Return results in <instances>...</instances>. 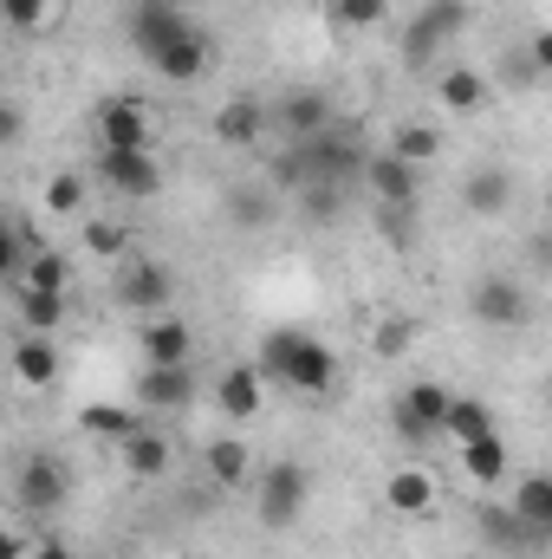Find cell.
I'll use <instances>...</instances> for the list:
<instances>
[{
	"mask_svg": "<svg viewBox=\"0 0 552 559\" xmlns=\"http://www.w3.org/2000/svg\"><path fill=\"white\" fill-rule=\"evenodd\" d=\"M364 163H371L364 131H351V124L338 118V124H325L319 138L286 143L274 156V169H267V182H274L279 195H299V189H351V182H364Z\"/></svg>",
	"mask_w": 552,
	"mask_h": 559,
	"instance_id": "cell-1",
	"label": "cell"
},
{
	"mask_svg": "<svg viewBox=\"0 0 552 559\" xmlns=\"http://www.w3.org/2000/svg\"><path fill=\"white\" fill-rule=\"evenodd\" d=\"M261 378L279 384V391H299V397H325L332 384H338V352L332 345H319L312 332H292V325H279L261 338Z\"/></svg>",
	"mask_w": 552,
	"mask_h": 559,
	"instance_id": "cell-2",
	"label": "cell"
},
{
	"mask_svg": "<svg viewBox=\"0 0 552 559\" xmlns=\"http://www.w3.org/2000/svg\"><path fill=\"white\" fill-rule=\"evenodd\" d=\"M305 501H312V468H305V462L279 455V462L261 468V488H254V514H261V527L286 534V527L305 514Z\"/></svg>",
	"mask_w": 552,
	"mask_h": 559,
	"instance_id": "cell-3",
	"label": "cell"
},
{
	"mask_svg": "<svg viewBox=\"0 0 552 559\" xmlns=\"http://www.w3.org/2000/svg\"><path fill=\"white\" fill-rule=\"evenodd\" d=\"M72 501V468L52 455V449H33L20 468H13V508L20 514H59Z\"/></svg>",
	"mask_w": 552,
	"mask_h": 559,
	"instance_id": "cell-4",
	"label": "cell"
},
{
	"mask_svg": "<svg viewBox=\"0 0 552 559\" xmlns=\"http://www.w3.org/2000/svg\"><path fill=\"white\" fill-rule=\"evenodd\" d=\"M448 404H455V391H442V384H429V378H416L410 391L397 397V442L404 449H429V442H442L448 436Z\"/></svg>",
	"mask_w": 552,
	"mask_h": 559,
	"instance_id": "cell-5",
	"label": "cell"
},
{
	"mask_svg": "<svg viewBox=\"0 0 552 559\" xmlns=\"http://www.w3.org/2000/svg\"><path fill=\"white\" fill-rule=\"evenodd\" d=\"M92 176L105 182V195H124V202L163 195V163H156V150H98V156H92Z\"/></svg>",
	"mask_w": 552,
	"mask_h": 559,
	"instance_id": "cell-6",
	"label": "cell"
},
{
	"mask_svg": "<svg viewBox=\"0 0 552 559\" xmlns=\"http://www.w3.org/2000/svg\"><path fill=\"white\" fill-rule=\"evenodd\" d=\"M468 312H475L488 332H520V325L533 319V293L514 274H481L475 293H468Z\"/></svg>",
	"mask_w": 552,
	"mask_h": 559,
	"instance_id": "cell-7",
	"label": "cell"
},
{
	"mask_svg": "<svg viewBox=\"0 0 552 559\" xmlns=\"http://www.w3.org/2000/svg\"><path fill=\"white\" fill-rule=\"evenodd\" d=\"M92 138H98V150H156V118L137 98H105L92 118Z\"/></svg>",
	"mask_w": 552,
	"mask_h": 559,
	"instance_id": "cell-8",
	"label": "cell"
},
{
	"mask_svg": "<svg viewBox=\"0 0 552 559\" xmlns=\"http://www.w3.org/2000/svg\"><path fill=\"white\" fill-rule=\"evenodd\" d=\"M111 293H118V306L156 319V312H169V299H176V274H169L163 261H124L118 280H111Z\"/></svg>",
	"mask_w": 552,
	"mask_h": 559,
	"instance_id": "cell-9",
	"label": "cell"
},
{
	"mask_svg": "<svg viewBox=\"0 0 552 559\" xmlns=\"http://www.w3.org/2000/svg\"><path fill=\"white\" fill-rule=\"evenodd\" d=\"M461 26H468V7H435V0H422V13L404 26V59H410V66H435V52H442L448 39H461Z\"/></svg>",
	"mask_w": 552,
	"mask_h": 559,
	"instance_id": "cell-10",
	"label": "cell"
},
{
	"mask_svg": "<svg viewBox=\"0 0 552 559\" xmlns=\"http://www.w3.org/2000/svg\"><path fill=\"white\" fill-rule=\"evenodd\" d=\"M195 404V371L189 365H143L137 371V411L149 417H176Z\"/></svg>",
	"mask_w": 552,
	"mask_h": 559,
	"instance_id": "cell-11",
	"label": "cell"
},
{
	"mask_svg": "<svg viewBox=\"0 0 552 559\" xmlns=\"http://www.w3.org/2000/svg\"><path fill=\"white\" fill-rule=\"evenodd\" d=\"M124 26H131V46H137L143 59H156V52H163L169 39H182V33H195V20H189V13H182L176 0H137Z\"/></svg>",
	"mask_w": 552,
	"mask_h": 559,
	"instance_id": "cell-12",
	"label": "cell"
},
{
	"mask_svg": "<svg viewBox=\"0 0 552 559\" xmlns=\"http://www.w3.org/2000/svg\"><path fill=\"white\" fill-rule=\"evenodd\" d=\"M325 124H338V111H332V98H325V92L299 85V92H286V98H274V131H279L286 143L319 138Z\"/></svg>",
	"mask_w": 552,
	"mask_h": 559,
	"instance_id": "cell-13",
	"label": "cell"
},
{
	"mask_svg": "<svg viewBox=\"0 0 552 559\" xmlns=\"http://www.w3.org/2000/svg\"><path fill=\"white\" fill-rule=\"evenodd\" d=\"M208 131H215V143H228V150H261V138L274 131V105H261V98H228V105L208 118Z\"/></svg>",
	"mask_w": 552,
	"mask_h": 559,
	"instance_id": "cell-14",
	"label": "cell"
},
{
	"mask_svg": "<svg viewBox=\"0 0 552 559\" xmlns=\"http://www.w3.org/2000/svg\"><path fill=\"white\" fill-rule=\"evenodd\" d=\"M163 85H195V79H208V66H215V46L202 39V33H182V39H169L156 59H143Z\"/></svg>",
	"mask_w": 552,
	"mask_h": 559,
	"instance_id": "cell-15",
	"label": "cell"
},
{
	"mask_svg": "<svg viewBox=\"0 0 552 559\" xmlns=\"http://www.w3.org/2000/svg\"><path fill=\"white\" fill-rule=\"evenodd\" d=\"M507 202H514V169H501V163H475V169L461 176V209H468V215L494 222V215H507Z\"/></svg>",
	"mask_w": 552,
	"mask_h": 559,
	"instance_id": "cell-16",
	"label": "cell"
},
{
	"mask_svg": "<svg viewBox=\"0 0 552 559\" xmlns=\"http://www.w3.org/2000/svg\"><path fill=\"white\" fill-rule=\"evenodd\" d=\"M364 189H371L377 202H422V169L404 163L397 150H371V163H364Z\"/></svg>",
	"mask_w": 552,
	"mask_h": 559,
	"instance_id": "cell-17",
	"label": "cell"
},
{
	"mask_svg": "<svg viewBox=\"0 0 552 559\" xmlns=\"http://www.w3.org/2000/svg\"><path fill=\"white\" fill-rule=\"evenodd\" d=\"M261 397H267L261 365H228V371L215 378V404H221V417L228 423H254L261 417Z\"/></svg>",
	"mask_w": 552,
	"mask_h": 559,
	"instance_id": "cell-18",
	"label": "cell"
},
{
	"mask_svg": "<svg viewBox=\"0 0 552 559\" xmlns=\"http://www.w3.org/2000/svg\"><path fill=\"white\" fill-rule=\"evenodd\" d=\"M514 514H520V527L540 540V554L552 547V475L547 468H533V475H520V488H514V501H507Z\"/></svg>",
	"mask_w": 552,
	"mask_h": 559,
	"instance_id": "cell-19",
	"label": "cell"
},
{
	"mask_svg": "<svg viewBox=\"0 0 552 559\" xmlns=\"http://www.w3.org/2000/svg\"><path fill=\"white\" fill-rule=\"evenodd\" d=\"M189 325L176 319V312H156V319H143V332H137V352H143V365H189Z\"/></svg>",
	"mask_w": 552,
	"mask_h": 559,
	"instance_id": "cell-20",
	"label": "cell"
},
{
	"mask_svg": "<svg viewBox=\"0 0 552 559\" xmlns=\"http://www.w3.org/2000/svg\"><path fill=\"white\" fill-rule=\"evenodd\" d=\"M202 468H208L215 488H248V475H254V449H248L241 436H208V442H202Z\"/></svg>",
	"mask_w": 552,
	"mask_h": 559,
	"instance_id": "cell-21",
	"label": "cell"
},
{
	"mask_svg": "<svg viewBox=\"0 0 552 559\" xmlns=\"http://www.w3.org/2000/svg\"><path fill=\"white\" fill-rule=\"evenodd\" d=\"M13 378H20L26 391H46V384L59 378V345H52L46 332H20V338H13Z\"/></svg>",
	"mask_w": 552,
	"mask_h": 559,
	"instance_id": "cell-22",
	"label": "cell"
},
{
	"mask_svg": "<svg viewBox=\"0 0 552 559\" xmlns=\"http://www.w3.org/2000/svg\"><path fill=\"white\" fill-rule=\"evenodd\" d=\"M274 215H279V189L274 182L254 176V182H235V189H228V222H235V228H267Z\"/></svg>",
	"mask_w": 552,
	"mask_h": 559,
	"instance_id": "cell-23",
	"label": "cell"
},
{
	"mask_svg": "<svg viewBox=\"0 0 552 559\" xmlns=\"http://www.w3.org/2000/svg\"><path fill=\"white\" fill-rule=\"evenodd\" d=\"M435 98H442V111L468 118V111L488 105V72H475V66H448V72L435 79Z\"/></svg>",
	"mask_w": 552,
	"mask_h": 559,
	"instance_id": "cell-24",
	"label": "cell"
},
{
	"mask_svg": "<svg viewBox=\"0 0 552 559\" xmlns=\"http://www.w3.org/2000/svg\"><path fill=\"white\" fill-rule=\"evenodd\" d=\"M118 449H124V468H131L137 481H163V475H169V462H176L169 436H156L149 423H143L137 436H131V442H118Z\"/></svg>",
	"mask_w": 552,
	"mask_h": 559,
	"instance_id": "cell-25",
	"label": "cell"
},
{
	"mask_svg": "<svg viewBox=\"0 0 552 559\" xmlns=\"http://www.w3.org/2000/svg\"><path fill=\"white\" fill-rule=\"evenodd\" d=\"M461 475H468L475 488H501V481H507V442H501V436L461 442Z\"/></svg>",
	"mask_w": 552,
	"mask_h": 559,
	"instance_id": "cell-26",
	"label": "cell"
},
{
	"mask_svg": "<svg viewBox=\"0 0 552 559\" xmlns=\"http://www.w3.org/2000/svg\"><path fill=\"white\" fill-rule=\"evenodd\" d=\"M13 319H20V332H59L65 325V293H33V286H20L13 293Z\"/></svg>",
	"mask_w": 552,
	"mask_h": 559,
	"instance_id": "cell-27",
	"label": "cell"
},
{
	"mask_svg": "<svg viewBox=\"0 0 552 559\" xmlns=\"http://www.w3.org/2000/svg\"><path fill=\"white\" fill-rule=\"evenodd\" d=\"M481 540H488L494 554H540V540L520 527L514 508H481Z\"/></svg>",
	"mask_w": 552,
	"mask_h": 559,
	"instance_id": "cell-28",
	"label": "cell"
},
{
	"mask_svg": "<svg viewBox=\"0 0 552 559\" xmlns=\"http://www.w3.org/2000/svg\"><path fill=\"white\" fill-rule=\"evenodd\" d=\"M384 501H391L397 514H429V508H435V481H429V468H397V475L384 481Z\"/></svg>",
	"mask_w": 552,
	"mask_h": 559,
	"instance_id": "cell-29",
	"label": "cell"
},
{
	"mask_svg": "<svg viewBox=\"0 0 552 559\" xmlns=\"http://www.w3.org/2000/svg\"><path fill=\"white\" fill-rule=\"evenodd\" d=\"M384 150H397L404 163H416V169H429L435 156H442V131L435 124H422V118H404L397 131H391V143Z\"/></svg>",
	"mask_w": 552,
	"mask_h": 559,
	"instance_id": "cell-30",
	"label": "cell"
},
{
	"mask_svg": "<svg viewBox=\"0 0 552 559\" xmlns=\"http://www.w3.org/2000/svg\"><path fill=\"white\" fill-rule=\"evenodd\" d=\"M79 429H85V436L131 442V436L143 429V411H124V404H92V411H79Z\"/></svg>",
	"mask_w": 552,
	"mask_h": 559,
	"instance_id": "cell-31",
	"label": "cell"
},
{
	"mask_svg": "<svg viewBox=\"0 0 552 559\" xmlns=\"http://www.w3.org/2000/svg\"><path fill=\"white\" fill-rule=\"evenodd\" d=\"M475 436H501V429H494V411H488L481 397H455V404H448V442L461 449V442H475Z\"/></svg>",
	"mask_w": 552,
	"mask_h": 559,
	"instance_id": "cell-32",
	"label": "cell"
},
{
	"mask_svg": "<svg viewBox=\"0 0 552 559\" xmlns=\"http://www.w3.org/2000/svg\"><path fill=\"white\" fill-rule=\"evenodd\" d=\"M26 286H33V293H65V286H72V254H59V248L33 254V261H26ZM13 293H20V286H13Z\"/></svg>",
	"mask_w": 552,
	"mask_h": 559,
	"instance_id": "cell-33",
	"label": "cell"
},
{
	"mask_svg": "<svg viewBox=\"0 0 552 559\" xmlns=\"http://www.w3.org/2000/svg\"><path fill=\"white\" fill-rule=\"evenodd\" d=\"M416 222H422V202H377V235H384L391 248H410Z\"/></svg>",
	"mask_w": 552,
	"mask_h": 559,
	"instance_id": "cell-34",
	"label": "cell"
},
{
	"mask_svg": "<svg viewBox=\"0 0 552 559\" xmlns=\"http://www.w3.org/2000/svg\"><path fill=\"white\" fill-rule=\"evenodd\" d=\"M0 13H7L13 33H39V26H59L65 0H0Z\"/></svg>",
	"mask_w": 552,
	"mask_h": 559,
	"instance_id": "cell-35",
	"label": "cell"
},
{
	"mask_svg": "<svg viewBox=\"0 0 552 559\" xmlns=\"http://www.w3.org/2000/svg\"><path fill=\"white\" fill-rule=\"evenodd\" d=\"M325 13H332L345 33H371V26H384V20H391V0H332Z\"/></svg>",
	"mask_w": 552,
	"mask_h": 559,
	"instance_id": "cell-36",
	"label": "cell"
},
{
	"mask_svg": "<svg viewBox=\"0 0 552 559\" xmlns=\"http://www.w3.org/2000/svg\"><path fill=\"white\" fill-rule=\"evenodd\" d=\"M124 248H131V228L124 222H85V254H98V261H124Z\"/></svg>",
	"mask_w": 552,
	"mask_h": 559,
	"instance_id": "cell-37",
	"label": "cell"
},
{
	"mask_svg": "<svg viewBox=\"0 0 552 559\" xmlns=\"http://www.w3.org/2000/svg\"><path fill=\"white\" fill-rule=\"evenodd\" d=\"M416 332H422V325H416L410 312H391V319L377 325V338H371V345H377V358H404V352L416 345Z\"/></svg>",
	"mask_w": 552,
	"mask_h": 559,
	"instance_id": "cell-38",
	"label": "cell"
},
{
	"mask_svg": "<svg viewBox=\"0 0 552 559\" xmlns=\"http://www.w3.org/2000/svg\"><path fill=\"white\" fill-rule=\"evenodd\" d=\"M85 209V176H52L46 182V215H79Z\"/></svg>",
	"mask_w": 552,
	"mask_h": 559,
	"instance_id": "cell-39",
	"label": "cell"
},
{
	"mask_svg": "<svg viewBox=\"0 0 552 559\" xmlns=\"http://www.w3.org/2000/svg\"><path fill=\"white\" fill-rule=\"evenodd\" d=\"M345 209V189H299V215L305 222H338Z\"/></svg>",
	"mask_w": 552,
	"mask_h": 559,
	"instance_id": "cell-40",
	"label": "cell"
},
{
	"mask_svg": "<svg viewBox=\"0 0 552 559\" xmlns=\"http://www.w3.org/2000/svg\"><path fill=\"white\" fill-rule=\"evenodd\" d=\"M501 79H507L514 92H533V85H540L547 72L533 66V52H507V59H501Z\"/></svg>",
	"mask_w": 552,
	"mask_h": 559,
	"instance_id": "cell-41",
	"label": "cell"
},
{
	"mask_svg": "<svg viewBox=\"0 0 552 559\" xmlns=\"http://www.w3.org/2000/svg\"><path fill=\"white\" fill-rule=\"evenodd\" d=\"M527 52H533V66H540V72L552 79V26H540V33L527 39Z\"/></svg>",
	"mask_w": 552,
	"mask_h": 559,
	"instance_id": "cell-42",
	"label": "cell"
},
{
	"mask_svg": "<svg viewBox=\"0 0 552 559\" xmlns=\"http://www.w3.org/2000/svg\"><path fill=\"white\" fill-rule=\"evenodd\" d=\"M26 559H72V547H65V540H39Z\"/></svg>",
	"mask_w": 552,
	"mask_h": 559,
	"instance_id": "cell-43",
	"label": "cell"
},
{
	"mask_svg": "<svg viewBox=\"0 0 552 559\" xmlns=\"http://www.w3.org/2000/svg\"><path fill=\"white\" fill-rule=\"evenodd\" d=\"M20 124H26V118H20V111L7 105V111H0V138H7V143H20Z\"/></svg>",
	"mask_w": 552,
	"mask_h": 559,
	"instance_id": "cell-44",
	"label": "cell"
},
{
	"mask_svg": "<svg viewBox=\"0 0 552 559\" xmlns=\"http://www.w3.org/2000/svg\"><path fill=\"white\" fill-rule=\"evenodd\" d=\"M533 261L552 274V235H533Z\"/></svg>",
	"mask_w": 552,
	"mask_h": 559,
	"instance_id": "cell-45",
	"label": "cell"
},
{
	"mask_svg": "<svg viewBox=\"0 0 552 559\" xmlns=\"http://www.w3.org/2000/svg\"><path fill=\"white\" fill-rule=\"evenodd\" d=\"M547 411H552V371H547Z\"/></svg>",
	"mask_w": 552,
	"mask_h": 559,
	"instance_id": "cell-46",
	"label": "cell"
},
{
	"mask_svg": "<svg viewBox=\"0 0 552 559\" xmlns=\"http://www.w3.org/2000/svg\"><path fill=\"white\" fill-rule=\"evenodd\" d=\"M435 7H468V0H435Z\"/></svg>",
	"mask_w": 552,
	"mask_h": 559,
	"instance_id": "cell-47",
	"label": "cell"
}]
</instances>
